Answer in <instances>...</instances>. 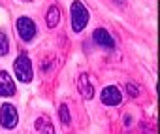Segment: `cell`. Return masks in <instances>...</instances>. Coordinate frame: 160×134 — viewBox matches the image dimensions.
Segmentation results:
<instances>
[{"instance_id":"6da1fadb","label":"cell","mask_w":160,"mask_h":134,"mask_svg":"<svg viewBox=\"0 0 160 134\" xmlns=\"http://www.w3.org/2000/svg\"><path fill=\"white\" fill-rule=\"evenodd\" d=\"M89 23V10L85 8L83 2H79V0H75V2L72 4V28L73 32H81Z\"/></svg>"},{"instance_id":"7a4b0ae2","label":"cell","mask_w":160,"mask_h":134,"mask_svg":"<svg viewBox=\"0 0 160 134\" xmlns=\"http://www.w3.org/2000/svg\"><path fill=\"white\" fill-rule=\"evenodd\" d=\"M13 70H15V76L21 83H30L32 81V62L28 59V55H19L13 62Z\"/></svg>"},{"instance_id":"3957f363","label":"cell","mask_w":160,"mask_h":134,"mask_svg":"<svg viewBox=\"0 0 160 134\" xmlns=\"http://www.w3.org/2000/svg\"><path fill=\"white\" fill-rule=\"evenodd\" d=\"M17 123H19V115H17L15 106L2 104V108H0V125L4 128H15Z\"/></svg>"},{"instance_id":"277c9868","label":"cell","mask_w":160,"mask_h":134,"mask_svg":"<svg viewBox=\"0 0 160 134\" xmlns=\"http://www.w3.org/2000/svg\"><path fill=\"white\" fill-rule=\"evenodd\" d=\"M17 32L25 42H30L36 36V25L30 17H19L17 19Z\"/></svg>"},{"instance_id":"5b68a950","label":"cell","mask_w":160,"mask_h":134,"mask_svg":"<svg viewBox=\"0 0 160 134\" xmlns=\"http://www.w3.org/2000/svg\"><path fill=\"white\" fill-rule=\"evenodd\" d=\"M100 100H102L106 106H119L121 100H122V96H121V91H119L115 85H109V87H106V89L102 91Z\"/></svg>"},{"instance_id":"8992f818","label":"cell","mask_w":160,"mask_h":134,"mask_svg":"<svg viewBox=\"0 0 160 134\" xmlns=\"http://www.w3.org/2000/svg\"><path fill=\"white\" fill-rule=\"evenodd\" d=\"M15 95V83L12 76L6 70H0V96H13Z\"/></svg>"},{"instance_id":"52a82bcc","label":"cell","mask_w":160,"mask_h":134,"mask_svg":"<svg viewBox=\"0 0 160 134\" xmlns=\"http://www.w3.org/2000/svg\"><path fill=\"white\" fill-rule=\"evenodd\" d=\"M92 38H94V42H96L100 47H106V49H113V47H115V40H113V36H111L106 28H96V30L92 32Z\"/></svg>"},{"instance_id":"ba28073f","label":"cell","mask_w":160,"mask_h":134,"mask_svg":"<svg viewBox=\"0 0 160 134\" xmlns=\"http://www.w3.org/2000/svg\"><path fill=\"white\" fill-rule=\"evenodd\" d=\"M77 89H79V93H81V96L87 98V100H91V98L94 96V87H92V83L89 81V76H87V74H81V76H79V80H77Z\"/></svg>"},{"instance_id":"9c48e42d","label":"cell","mask_w":160,"mask_h":134,"mask_svg":"<svg viewBox=\"0 0 160 134\" xmlns=\"http://www.w3.org/2000/svg\"><path fill=\"white\" fill-rule=\"evenodd\" d=\"M34 128H36V134H55V126H53V123H51L47 117H43V115L36 119Z\"/></svg>"},{"instance_id":"30bf717a","label":"cell","mask_w":160,"mask_h":134,"mask_svg":"<svg viewBox=\"0 0 160 134\" xmlns=\"http://www.w3.org/2000/svg\"><path fill=\"white\" fill-rule=\"evenodd\" d=\"M45 21H47V27H49V28H53V27L58 25V21H60V12H58L57 6H51V8H49Z\"/></svg>"},{"instance_id":"8fae6325","label":"cell","mask_w":160,"mask_h":134,"mask_svg":"<svg viewBox=\"0 0 160 134\" xmlns=\"http://www.w3.org/2000/svg\"><path fill=\"white\" fill-rule=\"evenodd\" d=\"M8 51H10V40L4 32H0V57L8 55Z\"/></svg>"},{"instance_id":"7c38bea8","label":"cell","mask_w":160,"mask_h":134,"mask_svg":"<svg viewBox=\"0 0 160 134\" xmlns=\"http://www.w3.org/2000/svg\"><path fill=\"white\" fill-rule=\"evenodd\" d=\"M58 111H60V121H62L64 125H68V123H70V113H68V106H66V104H62Z\"/></svg>"},{"instance_id":"4fadbf2b","label":"cell","mask_w":160,"mask_h":134,"mask_svg":"<svg viewBox=\"0 0 160 134\" xmlns=\"http://www.w3.org/2000/svg\"><path fill=\"white\" fill-rule=\"evenodd\" d=\"M126 89H128V93H132V96L138 95V89L134 87V83H126Z\"/></svg>"},{"instance_id":"5bb4252c","label":"cell","mask_w":160,"mask_h":134,"mask_svg":"<svg viewBox=\"0 0 160 134\" xmlns=\"http://www.w3.org/2000/svg\"><path fill=\"white\" fill-rule=\"evenodd\" d=\"M25 2H32V0H25Z\"/></svg>"},{"instance_id":"9a60e30c","label":"cell","mask_w":160,"mask_h":134,"mask_svg":"<svg viewBox=\"0 0 160 134\" xmlns=\"http://www.w3.org/2000/svg\"><path fill=\"white\" fill-rule=\"evenodd\" d=\"M119 2H122V0H119Z\"/></svg>"}]
</instances>
